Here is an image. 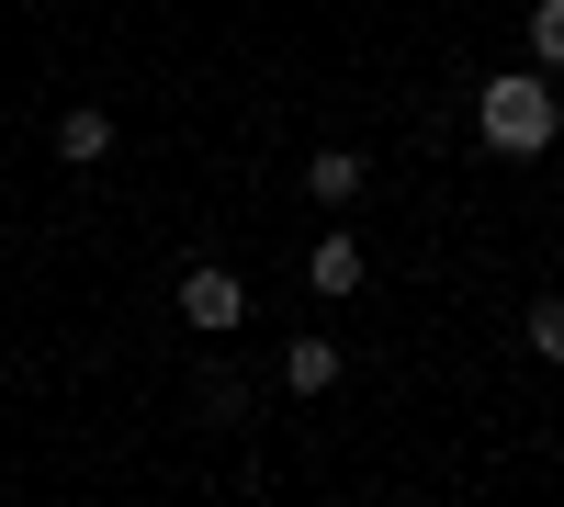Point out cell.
Here are the masks:
<instances>
[{"mask_svg":"<svg viewBox=\"0 0 564 507\" xmlns=\"http://www.w3.org/2000/svg\"><path fill=\"white\" fill-rule=\"evenodd\" d=\"M475 147L486 158H553L564 147L553 68H486V90H475Z\"/></svg>","mask_w":564,"mask_h":507,"instance_id":"1","label":"cell"},{"mask_svg":"<svg viewBox=\"0 0 564 507\" xmlns=\"http://www.w3.org/2000/svg\"><path fill=\"white\" fill-rule=\"evenodd\" d=\"M181 328H193V339H238L249 328V283L226 260H193V271H181Z\"/></svg>","mask_w":564,"mask_h":507,"instance_id":"2","label":"cell"},{"mask_svg":"<svg viewBox=\"0 0 564 507\" xmlns=\"http://www.w3.org/2000/svg\"><path fill=\"white\" fill-rule=\"evenodd\" d=\"M372 283V260H361V238H350V225H327V238L305 249V294H327V305H350Z\"/></svg>","mask_w":564,"mask_h":507,"instance_id":"3","label":"cell"},{"mask_svg":"<svg viewBox=\"0 0 564 507\" xmlns=\"http://www.w3.org/2000/svg\"><path fill=\"white\" fill-rule=\"evenodd\" d=\"M339 373H350L339 339H282V395H327Z\"/></svg>","mask_w":564,"mask_h":507,"instance_id":"4","label":"cell"},{"mask_svg":"<svg viewBox=\"0 0 564 507\" xmlns=\"http://www.w3.org/2000/svg\"><path fill=\"white\" fill-rule=\"evenodd\" d=\"M57 158H68V169H102V158H113V113H102V102H68V113H57Z\"/></svg>","mask_w":564,"mask_h":507,"instance_id":"5","label":"cell"},{"mask_svg":"<svg viewBox=\"0 0 564 507\" xmlns=\"http://www.w3.org/2000/svg\"><path fill=\"white\" fill-rule=\"evenodd\" d=\"M361 180H372L361 147H305V192H316V203H361Z\"/></svg>","mask_w":564,"mask_h":507,"instance_id":"6","label":"cell"},{"mask_svg":"<svg viewBox=\"0 0 564 507\" xmlns=\"http://www.w3.org/2000/svg\"><path fill=\"white\" fill-rule=\"evenodd\" d=\"M520 339H531L542 373H564V294H542V305H531V328H520Z\"/></svg>","mask_w":564,"mask_h":507,"instance_id":"7","label":"cell"},{"mask_svg":"<svg viewBox=\"0 0 564 507\" xmlns=\"http://www.w3.org/2000/svg\"><path fill=\"white\" fill-rule=\"evenodd\" d=\"M531 68H564V0H531Z\"/></svg>","mask_w":564,"mask_h":507,"instance_id":"8","label":"cell"}]
</instances>
